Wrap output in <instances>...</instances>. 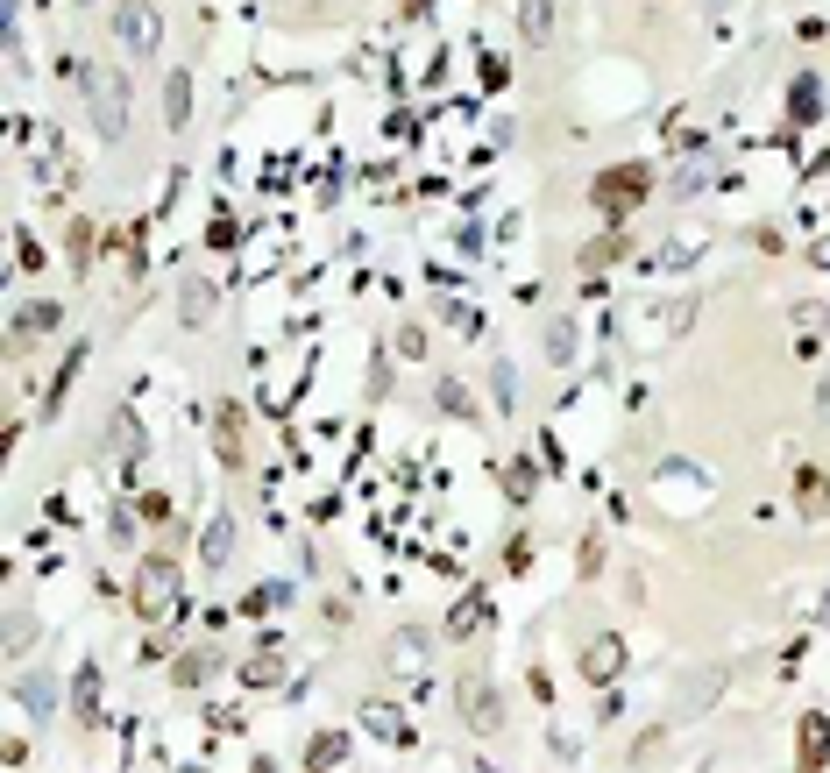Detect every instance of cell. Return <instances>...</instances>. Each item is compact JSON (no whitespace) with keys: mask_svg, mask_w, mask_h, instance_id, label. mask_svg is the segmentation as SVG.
I'll return each instance as SVG.
<instances>
[{"mask_svg":"<svg viewBox=\"0 0 830 773\" xmlns=\"http://www.w3.org/2000/svg\"><path fill=\"white\" fill-rule=\"evenodd\" d=\"M86 114H93V128L107 142L128 128V79H121L114 64H86Z\"/></svg>","mask_w":830,"mask_h":773,"instance_id":"1","label":"cell"},{"mask_svg":"<svg viewBox=\"0 0 830 773\" xmlns=\"http://www.w3.org/2000/svg\"><path fill=\"white\" fill-rule=\"evenodd\" d=\"M589 192H596V206H603V213H618V220H625V213L653 192V171H646V164H618V171H603Z\"/></svg>","mask_w":830,"mask_h":773,"instance_id":"2","label":"cell"},{"mask_svg":"<svg viewBox=\"0 0 830 773\" xmlns=\"http://www.w3.org/2000/svg\"><path fill=\"white\" fill-rule=\"evenodd\" d=\"M114 43L121 50H164V22H157V8H149V0H121L114 8Z\"/></svg>","mask_w":830,"mask_h":773,"instance_id":"3","label":"cell"},{"mask_svg":"<svg viewBox=\"0 0 830 773\" xmlns=\"http://www.w3.org/2000/svg\"><path fill=\"white\" fill-rule=\"evenodd\" d=\"M171 603H178V568H171L164 554H149L142 575H135V610H142V617H164Z\"/></svg>","mask_w":830,"mask_h":773,"instance_id":"4","label":"cell"},{"mask_svg":"<svg viewBox=\"0 0 830 773\" xmlns=\"http://www.w3.org/2000/svg\"><path fill=\"white\" fill-rule=\"evenodd\" d=\"M462 717H469V731H483V738H497V731H504V710H497L490 674H469V681H462Z\"/></svg>","mask_w":830,"mask_h":773,"instance_id":"5","label":"cell"},{"mask_svg":"<svg viewBox=\"0 0 830 773\" xmlns=\"http://www.w3.org/2000/svg\"><path fill=\"white\" fill-rule=\"evenodd\" d=\"M582 674L603 688V681H618L625 674V646L618 639H589V653H582Z\"/></svg>","mask_w":830,"mask_h":773,"instance_id":"6","label":"cell"},{"mask_svg":"<svg viewBox=\"0 0 830 773\" xmlns=\"http://www.w3.org/2000/svg\"><path fill=\"white\" fill-rule=\"evenodd\" d=\"M823 752H830V724H823V717H802V724H795V759H802V773H816Z\"/></svg>","mask_w":830,"mask_h":773,"instance_id":"7","label":"cell"},{"mask_svg":"<svg viewBox=\"0 0 830 773\" xmlns=\"http://www.w3.org/2000/svg\"><path fill=\"white\" fill-rule=\"evenodd\" d=\"M199 554H206V568H220V561L235 554V518H228V511H213V518H206V532H199Z\"/></svg>","mask_w":830,"mask_h":773,"instance_id":"8","label":"cell"},{"mask_svg":"<svg viewBox=\"0 0 830 773\" xmlns=\"http://www.w3.org/2000/svg\"><path fill=\"white\" fill-rule=\"evenodd\" d=\"M518 22H525V43L547 50V36H554V0H518Z\"/></svg>","mask_w":830,"mask_h":773,"instance_id":"9","label":"cell"},{"mask_svg":"<svg viewBox=\"0 0 830 773\" xmlns=\"http://www.w3.org/2000/svg\"><path fill=\"white\" fill-rule=\"evenodd\" d=\"M213 440H220V461H228V469H242V412H235V405H220Z\"/></svg>","mask_w":830,"mask_h":773,"instance_id":"10","label":"cell"},{"mask_svg":"<svg viewBox=\"0 0 830 773\" xmlns=\"http://www.w3.org/2000/svg\"><path fill=\"white\" fill-rule=\"evenodd\" d=\"M57 305H22V313H15V341H43V334H57Z\"/></svg>","mask_w":830,"mask_h":773,"instance_id":"11","label":"cell"},{"mask_svg":"<svg viewBox=\"0 0 830 773\" xmlns=\"http://www.w3.org/2000/svg\"><path fill=\"white\" fill-rule=\"evenodd\" d=\"M362 724H369L376 738H391V745H398V738H412V731H405V717H398L391 703H362Z\"/></svg>","mask_w":830,"mask_h":773,"instance_id":"12","label":"cell"},{"mask_svg":"<svg viewBox=\"0 0 830 773\" xmlns=\"http://www.w3.org/2000/svg\"><path fill=\"white\" fill-rule=\"evenodd\" d=\"M79 724L100 731V667H79Z\"/></svg>","mask_w":830,"mask_h":773,"instance_id":"13","label":"cell"},{"mask_svg":"<svg viewBox=\"0 0 830 773\" xmlns=\"http://www.w3.org/2000/svg\"><path fill=\"white\" fill-rule=\"evenodd\" d=\"M178 305H185V320L199 327V320L213 313V284H206V277H185V298H178Z\"/></svg>","mask_w":830,"mask_h":773,"instance_id":"14","label":"cell"},{"mask_svg":"<svg viewBox=\"0 0 830 773\" xmlns=\"http://www.w3.org/2000/svg\"><path fill=\"white\" fill-rule=\"evenodd\" d=\"M164 114H171V128H185V114H192V79H185V71H171V86H164Z\"/></svg>","mask_w":830,"mask_h":773,"instance_id":"15","label":"cell"},{"mask_svg":"<svg viewBox=\"0 0 830 773\" xmlns=\"http://www.w3.org/2000/svg\"><path fill=\"white\" fill-rule=\"evenodd\" d=\"M107 433H114V454H121V461H135V454H142V426H135L128 412H114V426H107Z\"/></svg>","mask_w":830,"mask_h":773,"instance_id":"16","label":"cell"},{"mask_svg":"<svg viewBox=\"0 0 830 773\" xmlns=\"http://www.w3.org/2000/svg\"><path fill=\"white\" fill-rule=\"evenodd\" d=\"M29 639H36V610H29V603H15V610H8V653H22Z\"/></svg>","mask_w":830,"mask_h":773,"instance_id":"17","label":"cell"},{"mask_svg":"<svg viewBox=\"0 0 830 773\" xmlns=\"http://www.w3.org/2000/svg\"><path fill=\"white\" fill-rule=\"evenodd\" d=\"M469 632H483V596H469L455 617H447V639H469Z\"/></svg>","mask_w":830,"mask_h":773,"instance_id":"18","label":"cell"},{"mask_svg":"<svg viewBox=\"0 0 830 773\" xmlns=\"http://www.w3.org/2000/svg\"><path fill=\"white\" fill-rule=\"evenodd\" d=\"M206 674H213V653H185L178 660V688H199Z\"/></svg>","mask_w":830,"mask_h":773,"instance_id":"19","label":"cell"},{"mask_svg":"<svg viewBox=\"0 0 830 773\" xmlns=\"http://www.w3.org/2000/svg\"><path fill=\"white\" fill-rule=\"evenodd\" d=\"M22 703H29L36 717H50V710H57V688H50V681H22Z\"/></svg>","mask_w":830,"mask_h":773,"instance_id":"20","label":"cell"},{"mask_svg":"<svg viewBox=\"0 0 830 773\" xmlns=\"http://www.w3.org/2000/svg\"><path fill=\"white\" fill-rule=\"evenodd\" d=\"M277 674H284V667H277V660H270V653H256V660H249V674H242V681H249V688H277Z\"/></svg>","mask_w":830,"mask_h":773,"instance_id":"21","label":"cell"},{"mask_svg":"<svg viewBox=\"0 0 830 773\" xmlns=\"http://www.w3.org/2000/svg\"><path fill=\"white\" fill-rule=\"evenodd\" d=\"M618 249H625L618 235H603V242H589V249H582V270H603V263H611V256H618Z\"/></svg>","mask_w":830,"mask_h":773,"instance_id":"22","label":"cell"},{"mask_svg":"<svg viewBox=\"0 0 830 773\" xmlns=\"http://www.w3.org/2000/svg\"><path fill=\"white\" fill-rule=\"evenodd\" d=\"M504 483H511V497L525 504V497H533V461H511V476H504Z\"/></svg>","mask_w":830,"mask_h":773,"instance_id":"23","label":"cell"},{"mask_svg":"<svg viewBox=\"0 0 830 773\" xmlns=\"http://www.w3.org/2000/svg\"><path fill=\"white\" fill-rule=\"evenodd\" d=\"M419 660H426V639H419V632H405V639H398V667H405V674H412V667H419Z\"/></svg>","mask_w":830,"mask_h":773,"instance_id":"24","label":"cell"},{"mask_svg":"<svg viewBox=\"0 0 830 773\" xmlns=\"http://www.w3.org/2000/svg\"><path fill=\"white\" fill-rule=\"evenodd\" d=\"M816 114V79H795V121Z\"/></svg>","mask_w":830,"mask_h":773,"instance_id":"25","label":"cell"},{"mask_svg":"<svg viewBox=\"0 0 830 773\" xmlns=\"http://www.w3.org/2000/svg\"><path fill=\"white\" fill-rule=\"evenodd\" d=\"M490 383H497V405L511 412V391H518V376H511V362H497V376H490Z\"/></svg>","mask_w":830,"mask_h":773,"instance_id":"26","label":"cell"},{"mask_svg":"<svg viewBox=\"0 0 830 773\" xmlns=\"http://www.w3.org/2000/svg\"><path fill=\"white\" fill-rule=\"evenodd\" d=\"M86 256H93V227L79 220V227H71V263H86Z\"/></svg>","mask_w":830,"mask_h":773,"instance_id":"27","label":"cell"},{"mask_svg":"<svg viewBox=\"0 0 830 773\" xmlns=\"http://www.w3.org/2000/svg\"><path fill=\"white\" fill-rule=\"evenodd\" d=\"M795 320H802V327H816V334H830V313H823V305H795Z\"/></svg>","mask_w":830,"mask_h":773,"instance_id":"28","label":"cell"},{"mask_svg":"<svg viewBox=\"0 0 830 773\" xmlns=\"http://www.w3.org/2000/svg\"><path fill=\"white\" fill-rule=\"evenodd\" d=\"M802 497H809V511H823V497H830V483H823V476H802Z\"/></svg>","mask_w":830,"mask_h":773,"instance_id":"29","label":"cell"},{"mask_svg":"<svg viewBox=\"0 0 830 773\" xmlns=\"http://www.w3.org/2000/svg\"><path fill=\"white\" fill-rule=\"evenodd\" d=\"M816 263H823V270H830V242H816Z\"/></svg>","mask_w":830,"mask_h":773,"instance_id":"30","label":"cell"},{"mask_svg":"<svg viewBox=\"0 0 830 773\" xmlns=\"http://www.w3.org/2000/svg\"><path fill=\"white\" fill-rule=\"evenodd\" d=\"M710 8H724V0H710Z\"/></svg>","mask_w":830,"mask_h":773,"instance_id":"31","label":"cell"}]
</instances>
